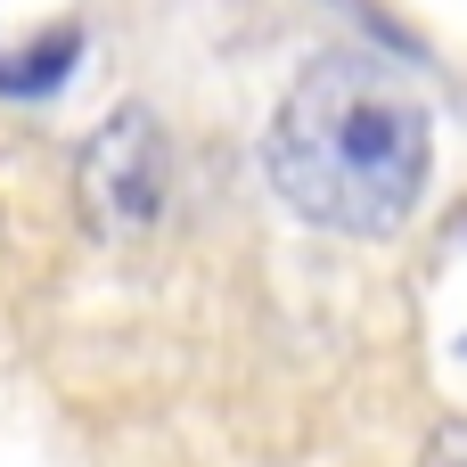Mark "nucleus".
<instances>
[{"label": "nucleus", "instance_id": "f257e3e1", "mask_svg": "<svg viewBox=\"0 0 467 467\" xmlns=\"http://www.w3.org/2000/svg\"><path fill=\"white\" fill-rule=\"evenodd\" d=\"M263 172L279 205L337 238H386L419 213L435 172L427 99L361 49H328L296 74L263 131Z\"/></svg>", "mask_w": 467, "mask_h": 467}, {"label": "nucleus", "instance_id": "f03ea898", "mask_svg": "<svg viewBox=\"0 0 467 467\" xmlns=\"http://www.w3.org/2000/svg\"><path fill=\"white\" fill-rule=\"evenodd\" d=\"M172 205V140L156 107H115L74 156V213L99 246H140Z\"/></svg>", "mask_w": 467, "mask_h": 467}, {"label": "nucleus", "instance_id": "7ed1b4c3", "mask_svg": "<svg viewBox=\"0 0 467 467\" xmlns=\"http://www.w3.org/2000/svg\"><path fill=\"white\" fill-rule=\"evenodd\" d=\"M82 57V25H41L33 41H0V99H49Z\"/></svg>", "mask_w": 467, "mask_h": 467}]
</instances>
